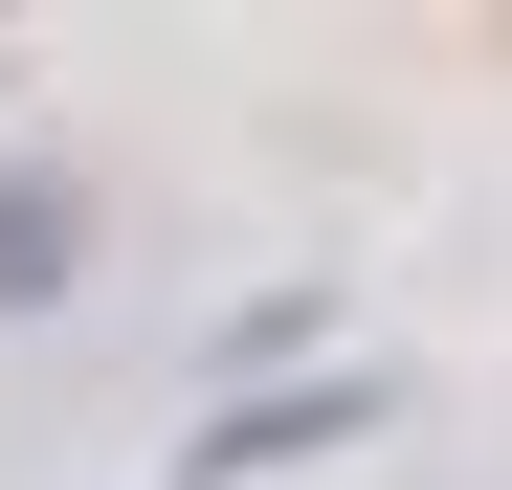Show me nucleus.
I'll return each instance as SVG.
<instances>
[{
    "label": "nucleus",
    "instance_id": "f03ea898",
    "mask_svg": "<svg viewBox=\"0 0 512 490\" xmlns=\"http://www.w3.org/2000/svg\"><path fill=\"white\" fill-rule=\"evenodd\" d=\"M357 401H245V424H201V468H290V446H334Z\"/></svg>",
    "mask_w": 512,
    "mask_h": 490
},
{
    "label": "nucleus",
    "instance_id": "f257e3e1",
    "mask_svg": "<svg viewBox=\"0 0 512 490\" xmlns=\"http://www.w3.org/2000/svg\"><path fill=\"white\" fill-rule=\"evenodd\" d=\"M67 290V179H0V312Z\"/></svg>",
    "mask_w": 512,
    "mask_h": 490
}]
</instances>
